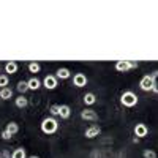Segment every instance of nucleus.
Instances as JSON below:
<instances>
[{"mask_svg":"<svg viewBox=\"0 0 158 158\" xmlns=\"http://www.w3.org/2000/svg\"><path fill=\"white\" fill-rule=\"evenodd\" d=\"M40 128L44 135H56L59 131V122L56 117H44L40 123Z\"/></svg>","mask_w":158,"mask_h":158,"instance_id":"nucleus-1","label":"nucleus"},{"mask_svg":"<svg viewBox=\"0 0 158 158\" xmlns=\"http://www.w3.org/2000/svg\"><path fill=\"white\" fill-rule=\"evenodd\" d=\"M138 101H139L138 95L135 94V92H131V90H125L123 94L120 95V103H122V106H125V108H135L138 104Z\"/></svg>","mask_w":158,"mask_h":158,"instance_id":"nucleus-2","label":"nucleus"},{"mask_svg":"<svg viewBox=\"0 0 158 158\" xmlns=\"http://www.w3.org/2000/svg\"><path fill=\"white\" fill-rule=\"evenodd\" d=\"M138 67H139V63L138 62H131V60H118L114 65L115 71H118V73H127L130 70H136Z\"/></svg>","mask_w":158,"mask_h":158,"instance_id":"nucleus-3","label":"nucleus"},{"mask_svg":"<svg viewBox=\"0 0 158 158\" xmlns=\"http://www.w3.org/2000/svg\"><path fill=\"white\" fill-rule=\"evenodd\" d=\"M153 87H156V81L150 76V74H146V76H142V79L139 81V89L142 92H152Z\"/></svg>","mask_w":158,"mask_h":158,"instance_id":"nucleus-4","label":"nucleus"},{"mask_svg":"<svg viewBox=\"0 0 158 158\" xmlns=\"http://www.w3.org/2000/svg\"><path fill=\"white\" fill-rule=\"evenodd\" d=\"M57 85H59V79L54 74H48L41 82V87H44L46 90H56Z\"/></svg>","mask_w":158,"mask_h":158,"instance_id":"nucleus-5","label":"nucleus"},{"mask_svg":"<svg viewBox=\"0 0 158 158\" xmlns=\"http://www.w3.org/2000/svg\"><path fill=\"white\" fill-rule=\"evenodd\" d=\"M87 82H89V79H87V76L84 74V73H76L74 76H73V85L74 87H85L87 85Z\"/></svg>","mask_w":158,"mask_h":158,"instance_id":"nucleus-6","label":"nucleus"},{"mask_svg":"<svg viewBox=\"0 0 158 158\" xmlns=\"http://www.w3.org/2000/svg\"><path fill=\"white\" fill-rule=\"evenodd\" d=\"M81 118L87 120V122H97L100 117H98L97 111H94V109H84V111H81Z\"/></svg>","mask_w":158,"mask_h":158,"instance_id":"nucleus-7","label":"nucleus"},{"mask_svg":"<svg viewBox=\"0 0 158 158\" xmlns=\"http://www.w3.org/2000/svg\"><path fill=\"white\" fill-rule=\"evenodd\" d=\"M133 131H135V136L138 139H141V138H146L149 135V127L146 123H136Z\"/></svg>","mask_w":158,"mask_h":158,"instance_id":"nucleus-8","label":"nucleus"},{"mask_svg":"<svg viewBox=\"0 0 158 158\" xmlns=\"http://www.w3.org/2000/svg\"><path fill=\"white\" fill-rule=\"evenodd\" d=\"M101 135V128L98 127V125H90L85 131H84V136L87 138V139H94V138H97V136H100Z\"/></svg>","mask_w":158,"mask_h":158,"instance_id":"nucleus-9","label":"nucleus"},{"mask_svg":"<svg viewBox=\"0 0 158 158\" xmlns=\"http://www.w3.org/2000/svg\"><path fill=\"white\" fill-rule=\"evenodd\" d=\"M59 117L60 118H70L71 117V108L68 106V104H60V111H59Z\"/></svg>","mask_w":158,"mask_h":158,"instance_id":"nucleus-10","label":"nucleus"},{"mask_svg":"<svg viewBox=\"0 0 158 158\" xmlns=\"http://www.w3.org/2000/svg\"><path fill=\"white\" fill-rule=\"evenodd\" d=\"M82 101H84L85 106H94V104L97 103V95L92 94V92H89V94H85L82 97Z\"/></svg>","mask_w":158,"mask_h":158,"instance_id":"nucleus-11","label":"nucleus"},{"mask_svg":"<svg viewBox=\"0 0 158 158\" xmlns=\"http://www.w3.org/2000/svg\"><path fill=\"white\" fill-rule=\"evenodd\" d=\"M54 76H56L57 79H70V77H71V71H70L68 68H59Z\"/></svg>","mask_w":158,"mask_h":158,"instance_id":"nucleus-12","label":"nucleus"},{"mask_svg":"<svg viewBox=\"0 0 158 158\" xmlns=\"http://www.w3.org/2000/svg\"><path fill=\"white\" fill-rule=\"evenodd\" d=\"M27 87H29V90H38L40 87H41V81L33 76V77H30L27 81Z\"/></svg>","mask_w":158,"mask_h":158,"instance_id":"nucleus-13","label":"nucleus"},{"mask_svg":"<svg viewBox=\"0 0 158 158\" xmlns=\"http://www.w3.org/2000/svg\"><path fill=\"white\" fill-rule=\"evenodd\" d=\"M18 70H19L18 62H6V65H5V71H6V73L15 74V73H18Z\"/></svg>","mask_w":158,"mask_h":158,"instance_id":"nucleus-14","label":"nucleus"},{"mask_svg":"<svg viewBox=\"0 0 158 158\" xmlns=\"http://www.w3.org/2000/svg\"><path fill=\"white\" fill-rule=\"evenodd\" d=\"M15 104H16V106L18 108H27V104H29V98L27 97H24V95H19L16 100H15Z\"/></svg>","mask_w":158,"mask_h":158,"instance_id":"nucleus-15","label":"nucleus"},{"mask_svg":"<svg viewBox=\"0 0 158 158\" xmlns=\"http://www.w3.org/2000/svg\"><path fill=\"white\" fill-rule=\"evenodd\" d=\"M5 131H8V133L13 136V135H16L18 131H19V125H18L16 122H10V123H6V127H5Z\"/></svg>","mask_w":158,"mask_h":158,"instance_id":"nucleus-16","label":"nucleus"},{"mask_svg":"<svg viewBox=\"0 0 158 158\" xmlns=\"http://www.w3.org/2000/svg\"><path fill=\"white\" fill-rule=\"evenodd\" d=\"M0 98H2V100H10V98H13V90H11L10 87L0 89Z\"/></svg>","mask_w":158,"mask_h":158,"instance_id":"nucleus-17","label":"nucleus"},{"mask_svg":"<svg viewBox=\"0 0 158 158\" xmlns=\"http://www.w3.org/2000/svg\"><path fill=\"white\" fill-rule=\"evenodd\" d=\"M11 158H27V152L24 147H18L15 152L11 153Z\"/></svg>","mask_w":158,"mask_h":158,"instance_id":"nucleus-18","label":"nucleus"},{"mask_svg":"<svg viewBox=\"0 0 158 158\" xmlns=\"http://www.w3.org/2000/svg\"><path fill=\"white\" fill-rule=\"evenodd\" d=\"M16 90L19 92L21 95H24L25 92L29 90V87H27V81H19V82H18V85H16Z\"/></svg>","mask_w":158,"mask_h":158,"instance_id":"nucleus-19","label":"nucleus"},{"mask_svg":"<svg viewBox=\"0 0 158 158\" xmlns=\"http://www.w3.org/2000/svg\"><path fill=\"white\" fill-rule=\"evenodd\" d=\"M29 71L30 73H33V74H36V73H40V70H41V65L40 63H36V62H32V63H29Z\"/></svg>","mask_w":158,"mask_h":158,"instance_id":"nucleus-20","label":"nucleus"},{"mask_svg":"<svg viewBox=\"0 0 158 158\" xmlns=\"http://www.w3.org/2000/svg\"><path fill=\"white\" fill-rule=\"evenodd\" d=\"M8 82H10V79H8V74H0V89H3V87H8Z\"/></svg>","mask_w":158,"mask_h":158,"instance_id":"nucleus-21","label":"nucleus"},{"mask_svg":"<svg viewBox=\"0 0 158 158\" xmlns=\"http://www.w3.org/2000/svg\"><path fill=\"white\" fill-rule=\"evenodd\" d=\"M59 111H60V104H52V106L49 108L51 117H56V115H59Z\"/></svg>","mask_w":158,"mask_h":158,"instance_id":"nucleus-22","label":"nucleus"},{"mask_svg":"<svg viewBox=\"0 0 158 158\" xmlns=\"http://www.w3.org/2000/svg\"><path fill=\"white\" fill-rule=\"evenodd\" d=\"M142 156L144 158H156V153H155V150H152V149H146L142 152Z\"/></svg>","mask_w":158,"mask_h":158,"instance_id":"nucleus-23","label":"nucleus"},{"mask_svg":"<svg viewBox=\"0 0 158 158\" xmlns=\"http://www.w3.org/2000/svg\"><path fill=\"white\" fill-rule=\"evenodd\" d=\"M0 136H2V139H3V141H10V139L13 138V136L8 133V131H5V130L2 131V135H0Z\"/></svg>","mask_w":158,"mask_h":158,"instance_id":"nucleus-24","label":"nucleus"},{"mask_svg":"<svg viewBox=\"0 0 158 158\" xmlns=\"http://www.w3.org/2000/svg\"><path fill=\"white\" fill-rule=\"evenodd\" d=\"M27 158H40L38 155H30V156H27Z\"/></svg>","mask_w":158,"mask_h":158,"instance_id":"nucleus-25","label":"nucleus"}]
</instances>
